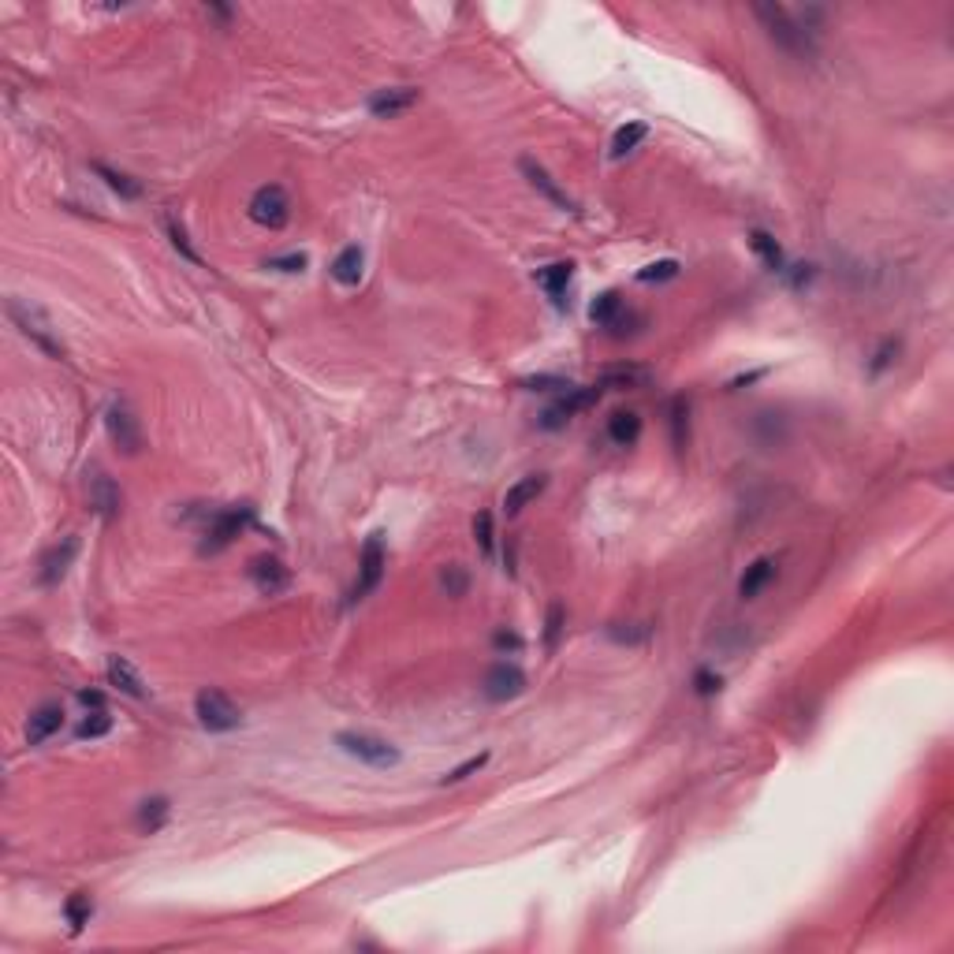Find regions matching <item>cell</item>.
Returning a JSON list of instances; mask_svg holds the SVG:
<instances>
[{
  "label": "cell",
  "instance_id": "obj_7",
  "mask_svg": "<svg viewBox=\"0 0 954 954\" xmlns=\"http://www.w3.org/2000/svg\"><path fill=\"white\" fill-rule=\"evenodd\" d=\"M384 563H388V555H384V533H373L366 548H362V560H358V582H354V601H366L369 593L381 586L384 578Z\"/></svg>",
  "mask_w": 954,
  "mask_h": 954
},
{
  "label": "cell",
  "instance_id": "obj_5",
  "mask_svg": "<svg viewBox=\"0 0 954 954\" xmlns=\"http://www.w3.org/2000/svg\"><path fill=\"white\" fill-rule=\"evenodd\" d=\"M194 712H198V724L206 731H236L243 724L239 705L224 690H202L194 697Z\"/></svg>",
  "mask_w": 954,
  "mask_h": 954
},
{
  "label": "cell",
  "instance_id": "obj_38",
  "mask_svg": "<svg viewBox=\"0 0 954 954\" xmlns=\"http://www.w3.org/2000/svg\"><path fill=\"white\" fill-rule=\"evenodd\" d=\"M522 384H526L530 392H570V388H574L567 376H545V373H541V376H526Z\"/></svg>",
  "mask_w": 954,
  "mask_h": 954
},
{
  "label": "cell",
  "instance_id": "obj_1",
  "mask_svg": "<svg viewBox=\"0 0 954 954\" xmlns=\"http://www.w3.org/2000/svg\"><path fill=\"white\" fill-rule=\"evenodd\" d=\"M753 15L761 19L764 34L776 42V49L790 52L795 60H813V52H817L813 49V34H805L798 27V19L783 4H753Z\"/></svg>",
  "mask_w": 954,
  "mask_h": 954
},
{
  "label": "cell",
  "instance_id": "obj_11",
  "mask_svg": "<svg viewBox=\"0 0 954 954\" xmlns=\"http://www.w3.org/2000/svg\"><path fill=\"white\" fill-rule=\"evenodd\" d=\"M422 97V89L418 86H388V89H376V94L369 97V112L376 120H395V116H403L410 112L414 105H418Z\"/></svg>",
  "mask_w": 954,
  "mask_h": 954
},
{
  "label": "cell",
  "instance_id": "obj_27",
  "mask_svg": "<svg viewBox=\"0 0 954 954\" xmlns=\"http://www.w3.org/2000/svg\"><path fill=\"white\" fill-rule=\"evenodd\" d=\"M597 399H601V388H597V384H593V388H570V392H567V399H560L555 407H560L563 418H574V414H582V410H589V407H597Z\"/></svg>",
  "mask_w": 954,
  "mask_h": 954
},
{
  "label": "cell",
  "instance_id": "obj_33",
  "mask_svg": "<svg viewBox=\"0 0 954 954\" xmlns=\"http://www.w3.org/2000/svg\"><path fill=\"white\" fill-rule=\"evenodd\" d=\"M165 228H168V239H172V246L179 250V254H183L187 261H194V265H202V258H198V250L190 246V239H187V228L179 224L175 217H165Z\"/></svg>",
  "mask_w": 954,
  "mask_h": 954
},
{
  "label": "cell",
  "instance_id": "obj_32",
  "mask_svg": "<svg viewBox=\"0 0 954 954\" xmlns=\"http://www.w3.org/2000/svg\"><path fill=\"white\" fill-rule=\"evenodd\" d=\"M563 623H567L563 604H560V601H552V604H548V619H545V649H548V653H555V645H560Z\"/></svg>",
  "mask_w": 954,
  "mask_h": 954
},
{
  "label": "cell",
  "instance_id": "obj_13",
  "mask_svg": "<svg viewBox=\"0 0 954 954\" xmlns=\"http://www.w3.org/2000/svg\"><path fill=\"white\" fill-rule=\"evenodd\" d=\"M75 552H79V537H64L60 545H52L45 555H42V582L45 586H57L67 567L75 563Z\"/></svg>",
  "mask_w": 954,
  "mask_h": 954
},
{
  "label": "cell",
  "instance_id": "obj_26",
  "mask_svg": "<svg viewBox=\"0 0 954 954\" xmlns=\"http://www.w3.org/2000/svg\"><path fill=\"white\" fill-rule=\"evenodd\" d=\"M94 172L105 179V183H109L120 198H138L142 194V183H135V179L128 175V172H116V168H109L105 165V160H94Z\"/></svg>",
  "mask_w": 954,
  "mask_h": 954
},
{
  "label": "cell",
  "instance_id": "obj_42",
  "mask_svg": "<svg viewBox=\"0 0 954 954\" xmlns=\"http://www.w3.org/2000/svg\"><path fill=\"white\" fill-rule=\"evenodd\" d=\"M79 701H82L86 709H105V694H97V690H82Z\"/></svg>",
  "mask_w": 954,
  "mask_h": 954
},
{
  "label": "cell",
  "instance_id": "obj_14",
  "mask_svg": "<svg viewBox=\"0 0 954 954\" xmlns=\"http://www.w3.org/2000/svg\"><path fill=\"white\" fill-rule=\"evenodd\" d=\"M518 168H522V175L530 179V187H533V190H541L552 206H560V209H574V202L567 198V190H563L560 183H555V179H552V175H548L541 165H537V160L522 157V160H518Z\"/></svg>",
  "mask_w": 954,
  "mask_h": 954
},
{
  "label": "cell",
  "instance_id": "obj_4",
  "mask_svg": "<svg viewBox=\"0 0 954 954\" xmlns=\"http://www.w3.org/2000/svg\"><path fill=\"white\" fill-rule=\"evenodd\" d=\"M246 213H250V221L254 224H261L268 231H280V228H287V221H291V202H287V190L280 183H265V187H258L254 194H250Z\"/></svg>",
  "mask_w": 954,
  "mask_h": 954
},
{
  "label": "cell",
  "instance_id": "obj_12",
  "mask_svg": "<svg viewBox=\"0 0 954 954\" xmlns=\"http://www.w3.org/2000/svg\"><path fill=\"white\" fill-rule=\"evenodd\" d=\"M64 727V709L57 705V701H45V705H38L30 712V724H27V746H42L45 738H52Z\"/></svg>",
  "mask_w": 954,
  "mask_h": 954
},
{
  "label": "cell",
  "instance_id": "obj_2",
  "mask_svg": "<svg viewBox=\"0 0 954 954\" xmlns=\"http://www.w3.org/2000/svg\"><path fill=\"white\" fill-rule=\"evenodd\" d=\"M8 317L19 325V332L30 339L34 347H42L49 358H64V344H60V336L52 332L49 325V317L38 310V306H30V302H19V299H8Z\"/></svg>",
  "mask_w": 954,
  "mask_h": 954
},
{
  "label": "cell",
  "instance_id": "obj_9",
  "mask_svg": "<svg viewBox=\"0 0 954 954\" xmlns=\"http://www.w3.org/2000/svg\"><path fill=\"white\" fill-rule=\"evenodd\" d=\"M246 522H250V508H228V511H221V515H213L209 530H206V541H202V552H221V548H228V545L243 533Z\"/></svg>",
  "mask_w": 954,
  "mask_h": 954
},
{
  "label": "cell",
  "instance_id": "obj_39",
  "mask_svg": "<svg viewBox=\"0 0 954 954\" xmlns=\"http://www.w3.org/2000/svg\"><path fill=\"white\" fill-rule=\"evenodd\" d=\"M306 265H310L306 254H283V258H268L265 261V268H276V273H302Z\"/></svg>",
  "mask_w": 954,
  "mask_h": 954
},
{
  "label": "cell",
  "instance_id": "obj_41",
  "mask_svg": "<svg viewBox=\"0 0 954 954\" xmlns=\"http://www.w3.org/2000/svg\"><path fill=\"white\" fill-rule=\"evenodd\" d=\"M895 351H898V344H895V339H888V344H884V347H880V351H876V362H873V373H880V369H888V366H891V354H895Z\"/></svg>",
  "mask_w": 954,
  "mask_h": 954
},
{
  "label": "cell",
  "instance_id": "obj_22",
  "mask_svg": "<svg viewBox=\"0 0 954 954\" xmlns=\"http://www.w3.org/2000/svg\"><path fill=\"white\" fill-rule=\"evenodd\" d=\"M645 381H649V373L645 369H638V366H611V369H604L601 373V381H597V388L604 392V388H641Z\"/></svg>",
  "mask_w": 954,
  "mask_h": 954
},
{
  "label": "cell",
  "instance_id": "obj_15",
  "mask_svg": "<svg viewBox=\"0 0 954 954\" xmlns=\"http://www.w3.org/2000/svg\"><path fill=\"white\" fill-rule=\"evenodd\" d=\"M105 671H109V682H112L120 694H128V697H135V701L146 697V682H142V675H138L123 656H109V668H105Z\"/></svg>",
  "mask_w": 954,
  "mask_h": 954
},
{
  "label": "cell",
  "instance_id": "obj_6",
  "mask_svg": "<svg viewBox=\"0 0 954 954\" xmlns=\"http://www.w3.org/2000/svg\"><path fill=\"white\" fill-rule=\"evenodd\" d=\"M105 429H109V437L116 444V452L123 455H138L142 452V429H138V418H135V410L128 403H112L109 414H105Z\"/></svg>",
  "mask_w": 954,
  "mask_h": 954
},
{
  "label": "cell",
  "instance_id": "obj_21",
  "mask_svg": "<svg viewBox=\"0 0 954 954\" xmlns=\"http://www.w3.org/2000/svg\"><path fill=\"white\" fill-rule=\"evenodd\" d=\"M89 503L97 508L101 518H116L120 515V489L112 485V477L97 474L94 481H89Z\"/></svg>",
  "mask_w": 954,
  "mask_h": 954
},
{
  "label": "cell",
  "instance_id": "obj_18",
  "mask_svg": "<svg viewBox=\"0 0 954 954\" xmlns=\"http://www.w3.org/2000/svg\"><path fill=\"white\" fill-rule=\"evenodd\" d=\"M608 437L616 447H634L638 437H641V418L634 410H616L608 418Z\"/></svg>",
  "mask_w": 954,
  "mask_h": 954
},
{
  "label": "cell",
  "instance_id": "obj_29",
  "mask_svg": "<svg viewBox=\"0 0 954 954\" xmlns=\"http://www.w3.org/2000/svg\"><path fill=\"white\" fill-rule=\"evenodd\" d=\"M64 913H67V925H71V932H82L86 925H89V917H94V903H89V895L86 891H75L64 903Z\"/></svg>",
  "mask_w": 954,
  "mask_h": 954
},
{
  "label": "cell",
  "instance_id": "obj_19",
  "mask_svg": "<svg viewBox=\"0 0 954 954\" xmlns=\"http://www.w3.org/2000/svg\"><path fill=\"white\" fill-rule=\"evenodd\" d=\"M776 578V560H768V555H761L757 563H749L746 567V574H742V582H738V597L742 601H753L757 597V593Z\"/></svg>",
  "mask_w": 954,
  "mask_h": 954
},
{
  "label": "cell",
  "instance_id": "obj_8",
  "mask_svg": "<svg viewBox=\"0 0 954 954\" xmlns=\"http://www.w3.org/2000/svg\"><path fill=\"white\" fill-rule=\"evenodd\" d=\"M522 690H526V671L518 668V663H508V660H500L489 668V675H485L481 682V694L496 701V705H503V701H515Z\"/></svg>",
  "mask_w": 954,
  "mask_h": 954
},
{
  "label": "cell",
  "instance_id": "obj_35",
  "mask_svg": "<svg viewBox=\"0 0 954 954\" xmlns=\"http://www.w3.org/2000/svg\"><path fill=\"white\" fill-rule=\"evenodd\" d=\"M686 418H690L686 399H675L671 403V440H675V452L686 447Z\"/></svg>",
  "mask_w": 954,
  "mask_h": 954
},
{
  "label": "cell",
  "instance_id": "obj_23",
  "mask_svg": "<svg viewBox=\"0 0 954 954\" xmlns=\"http://www.w3.org/2000/svg\"><path fill=\"white\" fill-rule=\"evenodd\" d=\"M168 813H172L168 798H146V802L138 805V827H142L146 835H153V832H160V827H165Z\"/></svg>",
  "mask_w": 954,
  "mask_h": 954
},
{
  "label": "cell",
  "instance_id": "obj_34",
  "mask_svg": "<svg viewBox=\"0 0 954 954\" xmlns=\"http://www.w3.org/2000/svg\"><path fill=\"white\" fill-rule=\"evenodd\" d=\"M109 731H112V716L105 712V709H94V712H89L82 724H79L75 734H79V738H101V734H109Z\"/></svg>",
  "mask_w": 954,
  "mask_h": 954
},
{
  "label": "cell",
  "instance_id": "obj_28",
  "mask_svg": "<svg viewBox=\"0 0 954 954\" xmlns=\"http://www.w3.org/2000/svg\"><path fill=\"white\" fill-rule=\"evenodd\" d=\"M749 246H753V254H757L768 268H783V250H779V243L768 236V231H749Z\"/></svg>",
  "mask_w": 954,
  "mask_h": 954
},
{
  "label": "cell",
  "instance_id": "obj_3",
  "mask_svg": "<svg viewBox=\"0 0 954 954\" xmlns=\"http://www.w3.org/2000/svg\"><path fill=\"white\" fill-rule=\"evenodd\" d=\"M336 746L347 753V757L362 761L369 768H395L399 764V749H395L388 738L381 734H366V731H339L336 734Z\"/></svg>",
  "mask_w": 954,
  "mask_h": 954
},
{
  "label": "cell",
  "instance_id": "obj_17",
  "mask_svg": "<svg viewBox=\"0 0 954 954\" xmlns=\"http://www.w3.org/2000/svg\"><path fill=\"white\" fill-rule=\"evenodd\" d=\"M545 485H548L545 474H530V477H522L518 485H511L508 496H503V508H508V515H518L526 503H533L537 496L545 493Z\"/></svg>",
  "mask_w": 954,
  "mask_h": 954
},
{
  "label": "cell",
  "instance_id": "obj_36",
  "mask_svg": "<svg viewBox=\"0 0 954 954\" xmlns=\"http://www.w3.org/2000/svg\"><path fill=\"white\" fill-rule=\"evenodd\" d=\"M679 276V261H656V265H645L641 273H638V280L641 283H653V280H675Z\"/></svg>",
  "mask_w": 954,
  "mask_h": 954
},
{
  "label": "cell",
  "instance_id": "obj_16",
  "mask_svg": "<svg viewBox=\"0 0 954 954\" xmlns=\"http://www.w3.org/2000/svg\"><path fill=\"white\" fill-rule=\"evenodd\" d=\"M362 265H366L362 246H344L336 254V261H332V280L344 283V287H354L358 280H362Z\"/></svg>",
  "mask_w": 954,
  "mask_h": 954
},
{
  "label": "cell",
  "instance_id": "obj_10",
  "mask_svg": "<svg viewBox=\"0 0 954 954\" xmlns=\"http://www.w3.org/2000/svg\"><path fill=\"white\" fill-rule=\"evenodd\" d=\"M246 574H250V582H254V589L261 593V597H276V593H283L287 586H291V570H287L276 555H258V560H250Z\"/></svg>",
  "mask_w": 954,
  "mask_h": 954
},
{
  "label": "cell",
  "instance_id": "obj_37",
  "mask_svg": "<svg viewBox=\"0 0 954 954\" xmlns=\"http://www.w3.org/2000/svg\"><path fill=\"white\" fill-rule=\"evenodd\" d=\"M485 764H489V753H477V757L462 761L459 768H452V772H447V776H444V783H462V779H470L474 772H481Z\"/></svg>",
  "mask_w": 954,
  "mask_h": 954
},
{
  "label": "cell",
  "instance_id": "obj_30",
  "mask_svg": "<svg viewBox=\"0 0 954 954\" xmlns=\"http://www.w3.org/2000/svg\"><path fill=\"white\" fill-rule=\"evenodd\" d=\"M474 541L481 548L485 560H493V552H496V533H493V515L489 511H477L474 515Z\"/></svg>",
  "mask_w": 954,
  "mask_h": 954
},
{
  "label": "cell",
  "instance_id": "obj_40",
  "mask_svg": "<svg viewBox=\"0 0 954 954\" xmlns=\"http://www.w3.org/2000/svg\"><path fill=\"white\" fill-rule=\"evenodd\" d=\"M694 682H697V694H705V697L719 690V675H712V671H697Z\"/></svg>",
  "mask_w": 954,
  "mask_h": 954
},
{
  "label": "cell",
  "instance_id": "obj_20",
  "mask_svg": "<svg viewBox=\"0 0 954 954\" xmlns=\"http://www.w3.org/2000/svg\"><path fill=\"white\" fill-rule=\"evenodd\" d=\"M574 276V265L570 261H555V265H545L541 273H537V283L548 291V299L555 306H563V295H567V283Z\"/></svg>",
  "mask_w": 954,
  "mask_h": 954
},
{
  "label": "cell",
  "instance_id": "obj_24",
  "mask_svg": "<svg viewBox=\"0 0 954 954\" xmlns=\"http://www.w3.org/2000/svg\"><path fill=\"white\" fill-rule=\"evenodd\" d=\"M619 314H623V299H619V291H604L597 302L589 306L593 325H601V329H611V325H616Z\"/></svg>",
  "mask_w": 954,
  "mask_h": 954
},
{
  "label": "cell",
  "instance_id": "obj_25",
  "mask_svg": "<svg viewBox=\"0 0 954 954\" xmlns=\"http://www.w3.org/2000/svg\"><path fill=\"white\" fill-rule=\"evenodd\" d=\"M645 135H649V128H645V123H638V120H634V123H626V128H619L616 138H611V157L619 160V157H626L630 150H638L641 142H645Z\"/></svg>",
  "mask_w": 954,
  "mask_h": 954
},
{
  "label": "cell",
  "instance_id": "obj_43",
  "mask_svg": "<svg viewBox=\"0 0 954 954\" xmlns=\"http://www.w3.org/2000/svg\"><path fill=\"white\" fill-rule=\"evenodd\" d=\"M496 645H500V649H522V641L515 634H503V630L496 634Z\"/></svg>",
  "mask_w": 954,
  "mask_h": 954
},
{
  "label": "cell",
  "instance_id": "obj_31",
  "mask_svg": "<svg viewBox=\"0 0 954 954\" xmlns=\"http://www.w3.org/2000/svg\"><path fill=\"white\" fill-rule=\"evenodd\" d=\"M466 586H470V574H466V567L447 563V567L440 570V589L447 593V597H462Z\"/></svg>",
  "mask_w": 954,
  "mask_h": 954
}]
</instances>
